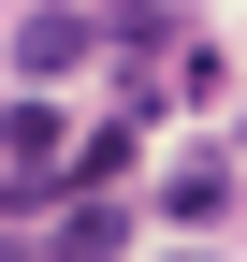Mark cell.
<instances>
[{"label":"cell","instance_id":"2","mask_svg":"<svg viewBox=\"0 0 247 262\" xmlns=\"http://www.w3.org/2000/svg\"><path fill=\"white\" fill-rule=\"evenodd\" d=\"M87 44H102V29H87V15H29V29H15V73L44 88V73H73Z\"/></svg>","mask_w":247,"mask_h":262},{"label":"cell","instance_id":"1","mask_svg":"<svg viewBox=\"0 0 247 262\" xmlns=\"http://www.w3.org/2000/svg\"><path fill=\"white\" fill-rule=\"evenodd\" d=\"M0 175H15V189L73 175V146H58V117H44V102H15V117H0Z\"/></svg>","mask_w":247,"mask_h":262},{"label":"cell","instance_id":"3","mask_svg":"<svg viewBox=\"0 0 247 262\" xmlns=\"http://www.w3.org/2000/svg\"><path fill=\"white\" fill-rule=\"evenodd\" d=\"M116 233H131V219H116V204H73V219H58V233H44V262H116Z\"/></svg>","mask_w":247,"mask_h":262}]
</instances>
